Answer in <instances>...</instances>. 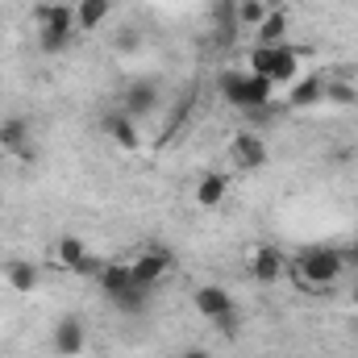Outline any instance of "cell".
<instances>
[{
	"label": "cell",
	"instance_id": "ac0fdd59",
	"mask_svg": "<svg viewBox=\"0 0 358 358\" xmlns=\"http://www.w3.org/2000/svg\"><path fill=\"white\" fill-rule=\"evenodd\" d=\"M55 255H59V263H63V267H67V271H76V275H80V267H84V263L92 259V255H88V246H84L80 238H59Z\"/></svg>",
	"mask_w": 358,
	"mask_h": 358
},
{
	"label": "cell",
	"instance_id": "5bb4252c",
	"mask_svg": "<svg viewBox=\"0 0 358 358\" xmlns=\"http://www.w3.org/2000/svg\"><path fill=\"white\" fill-rule=\"evenodd\" d=\"M113 17V0H80L76 4V29H100Z\"/></svg>",
	"mask_w": 358,
	"mask_h": 358
},
{
	"label": "cell",
	"instance_id": "ba28073f",
	"mask_svg": "<svg viewBox=\"0 0 358 358\" xmlns=\"http://www.w3.org/2000/svg\"><path fill=\"white\" fill-rule=\"evenodd\" d=\"M229 155H234V163H238L242 171H259V167L267 163V142H263L259 134H238L234 146H229Z\"/></svg>",
	"mask_w": 358,
	"mask_h": 358
},
{
	"label": "cell",
	"instance_id": "6da1fadb",
	"mask_svg": "<svg viewBox=\"0 0 358 358\" xmlns=\"http://www.w3.org/2000/svg\"><path fill=\"white\" fill-rule=\"evenodd\" d=\"M346 271V259L329 246H313L296 259V283L300 287H334Z\"/></svg>",
	"mask_w": 358,
	"mask_h": 358
},
{
	"label": "cell",
	"instance_id": "7402d4cb",
	"mask_svg": "<svg viewBox=\"0 0 358 358\" xmlns=\"http://www.w3.org/2000/svg\"><path fill=\"white\" fill-rule=\"evenodd\" d=\"M325 96H334V100H346V104L355 100V96H350V88H342V84H334V88H325Z\"/></svg>",
	"mask_w": 358,
	"mask_h": 358
},
{
	"label": "cell",
	"instance_id": "d6986e66",
	"mask_svg": "<svg viewBox=\"0 0 358 358\" xmlns=\"http://www.w3.org/2000/svg\"><path fill=\"white\" fill-rule=\"evenodd\" d=\"M287 38V13L283 8H271L267 17H263V25H259V42L263 46H279Z\"/></svg>",
	"mask_w": 358,
	"mask_h": 358
},
{
	"label": "cell",
	"instance_id": "ffe728a7",
	"mask_svg": "<svg viewBox=\"0 0 358 358\" xmlns=\"http://www.w3.org/2000/svg\"><path fill=\"white\" fill-rule=\"evenodd\" d=\"M71 29H38V42H42V50L46 55H63L67 46H71Z\"/></svg>",
	"mask_w": 358,
	"mask_h": 358
},
{
	"label": "cell",
	"instance_id": "cb8c5ba5",
	"mask_svg": "<svg viewBox=\"0 0 358 358\" xmlns=\"http://www.w3.org/2000/svg\"><path fill=\"white\" fill-rule=\"evenodd\" d=\"M179 358H213V355H208V350H200V346H192V350H183Z\"/></svg>",
	"mask_w": 358,
	"mask_h": 358
},
{
	"label": "cell",
	"instance_id": "277c9868",
	"mask_svg": "<svg viewBox=\"0 0 358 358\" xmlns=\"http://www.w3.org/2000/svg\"><path fill=\"white\" fill-rule=\"evenodd\" d=\"M50 346H55V355L59 358H80L84 355V346H88V325H84V317H80V313L59 317Z\"/></svg>",
	"mask_w": 358,
	"mask_h": 358
},
{
	"label": "cell",
	"instance_id": "2e32d148",
	"mask_svg": "<svg viewBox=\"0 0 358 358\" xmlns=\"http://www.w3.org/2000/svg\"><path fill=\"white\" fill-rule=\"evenodd\" d=\"M225 192H229V179L225 176H204L196 183V204L200 208H217L225 200Z\"/></svg>",
	"mask_w": 358,
	"mask_h": 358
},
{
	"label": "cell",
	"instance_id": "603a6c76",
	"mask_svg": "<svg viewBox=\"0 0 358 358\" xmlns=\"http://www.w3.org/2000/svg\"><path fill=\"white\" fill-rule=\"evenodd\" d=\"M134 42H138V29H125L121 34V50H134Z\"/></svg>",
	"mask_w": 358,
	"mask_h": 358
},
{
	"label": "cell",
	"instance_id": "52a82bcc",
	"mask_svg": "<svg viewBox=\"0 0 358 358\" xmlns=\"http://www.w3.org/2000/svg\"><path fill=\"white\" fill-rule=\"evenodd\" d=\"M0 150L8 155H34V125L25 117H4L0 121Z\"/></svg>",
	"mask_w": 358,
	"mask_h": 358
},
{
	"label": "cell",
	"instance_id": "3957f363",
	"mask_svg": "<svg viewBox=\"0 0 358 358\" xmlns=\"http://www.w3.org/2000/svg\"><path fill=\"white\" fill-rule=\"evenodd\" d=\"M192 304H196V313H200L208 325H217L221 334H238V304H234V296H229L225 287L204 283V287H196Z\"/></svg>",
	"mask_w": 358,
	"mask_h": 358
},
{
	"label": "cell",
	"instance_id": "9c48e42d",
	"mask_svg": "<svg viewBox=\"0 0 358 358\" xmlns=\"http://www.w3.org/2000/svg\"><path fill=\"white\" fill-rule=\"evenodd\" d=\"M104 134H108V138H113V142H117V146H121L125 155H134V150L142 146V138H138V125H134V117H125L121 108L104 117Z\"/></svg>",
	"mask_w": 358,
	"mask_h": 358
},
{
	"label": "cell",
	"instance_id": "7c38bea8",
	"mask_svg": "<svg viewBox=\"0 0 358 358\" xmlns=\"http://www.w3.org/2000/svg\"><path fill=\"white\" fill-rule=\"evenodd\" d=\"M321 100H325V80H317V76L296 80L292 92H287V104H292V108H313V104H321Z\"/></svg>",
	"mask_w": 358,
	"mask_h": 358
},
{
	"label": "cell",
	"instance_id": "5b68a950",
	"mask_svg": "<svg viewBox=\"0 0 358 358\" xmlns=\"http://www.w3.org/2000/svg\"><path fill=\"white\" fill-rule=\"evenodd\" d=\"M159 100H163V92H159V80H134L125 96H121V113L125 117H150L155 108H159Z\"/></svg>",
	"mask_w": 358,
	"mask_h": 358
},
{
	"label": "cell",
	"instance_id": "30bf717a",
	"mask_svg": "<svg viewBox=\"0 0 358 358\" xmlns=\"http://www.w3.org/2000/svg\"><path fill=\"white\" fill-rule=\"evenodd\" d=\"M250 275H255L259 283H279V275H283V255H279V246H259L255 259H250Z\"/></svg>",
	"mask_w": 358,
	"mask_h": 358
},
{
	"label": "cell",
	"instance_id": "e0dca14e",
	"mask_svg": "<svg viewBox=\"0 0 358 358\" xmlns=\"http://www.w3.org/2000/svg\"><path fill=\"white\" fill-rule=\"evenodd\" d=\"M4 279H8L13 292H34V287H38V267L25 263V259H13V263L4 267Z\"/></svg>",
	"mask_w": 358,
	"mask_h": 358
},
{
	"label": "cell",
	"instance_id": "8992f818",
	"mask_svg": "<svg viewBox=\"0 0 358 358\" xmlns=\"http://www.w3.org/2000/svg\"><path fill=\"white\" fill-rule=\"evenodd\" d=\"M171 267V255L167 250H159V246H146L134 263H129V275H134V283H142V287H155L163 275Z\"/></svg>",
	"mask_w": 358,
	"mask_h": 358
},
{
	"label": "cell",
	"instance_id": "8fae6325",
	"mask_svg": "<svg viewBox=\"0 0 358 358\" xmlns=\"http://www.w3.org/2000/svg\"><path fill=\"white\" fill-rule=\"evenodd\" d=\"M271 84H296L300 80V50L296 46H279L275 50V63H271V76H267Z\"/></svg>",
	"mask_w": 358,
	"mask_h": 358
},
{
	"label": "cell",
	"instance_id": "9a60e30c",
	"mask_svg": "<svg viewBox=\"0 0 358 358\" xmlns=\"http://www.w3.org/2000/svg\"><path fill=\"white\" fill-rule=\"evenodd\" d=\"M38 29H71L76 34V8L71 4H42L38 8Z\"/></svg>",
	"mask_w": 358,
	"mask_h": 358
},
{
	"label": "cell",
	"instance_id": "4fadbf2b",
	"mask_svg": "<svg viewBox=\"0 0 358 358\" xmlns=\"http://www.w3.org/2000/svg\"><path fill=\"white\" fill-rule=\"evenodd\" d=\"M96 283H100V292H104L108 300H117L121 292L134 287V275H129V267H121V263H104V271L96 275Z\"/></svg>",
	"mask_w": 358,
	"mask_h": 358
},
{
	"label": "cell",
	"instance_id": "44dd1931",
	"mask_svg": "<svg viewBox=\"0 0 358 358\" xmlns=\"http://www.w3.org/2000/svg\"><path fill=\"white\" fill-rule=\"evenodd\" d=\"M267 13H271V8L263 4V0H242V8H238V21H242V25H255V29H259Z\"/></svg>",
	"mask_w": 358,
	"mask_h": 358
},
{
	"label": "cell",
	"instance_id": "7a4b0ae2",
	"mask_svg": "<svg viewBox=\"0 0 358 358\" xmlns=\"http://www.w3.org/2000/svg\"><path fill=\"white\" fill-rule=\"evenodd\" d=\"M271 88H275V84H271L267 76H250V71H225V76H221V96H225L234 108H246V113L267 108Z\"/></svg>",
	"mask_w": 358,
	"mask_h": 358
}]
</instances>
